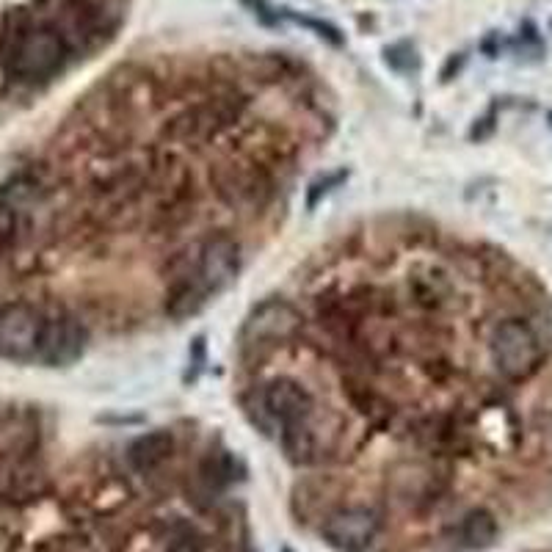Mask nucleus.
<instances>
[{"instance_id":"nucleus-8","label":"nucleus","mask_w":552,"mask_h":552,"mask_svg":"<svg viewBox=\"0 0 552 552\" xmlns=\"http://www.w3.org/2000/svg\"><path fill=\"white\" fill-rule=\"evenodd\" d=\"M381 519L370 508H345L326 519L323 539L340 552H362L379 536Z\"/></svg>"},{"instance_id":"nucleus-4","label":"nucleus","mask_w":552,"mask_h":552,"mask_svg":"<svg viewBox=\"0 0 552 552\" xmlns=\"http://www.w3.org/2000/svg\"><path fill=\"white\" fill-rule=\"evenodd\" d=\"M89 343V326L69 312H58L45 318L36 359L45 362L47 368H67L72 362H78Z\"/></svg>"},{"instance_id":"nucleus-1","label":"nucleus","mask_w":552,"mask_h":552,"mask_svg":"<svg viewBox=\"0 0 552 552\" xmlns=\"http://www.w3.org/2000/svg\"><path fill=\"white\" fill-rule=\"evenodd\" d=\"M67 39L50 25H14L0 42V58L6 69L23 81H45L56 75L67 58Z\"/></svg>"},{"instance_id":"nucleus-14","label":"nucleus","mask_w":552,"mask_h":552,"mask_svg":"<svg viewBox=\"0 0 552 552\" xmlns=\"http://www.w3.org/2000/svg\"><path fill=\"white\" fill-rule=\"evenodd\" d=\"M243 3H246V6H249V9L257 14V17H260L265 25H279V23H282V12H279V9H274V6H271L268 0H243Z\"/></svg>"},{"instance_id":"nucleus-10","label":"nucleus","mask_w":552,"mask_h":552,"mask_svg":"<svg viewBox=\"0 0 552 552\" xmlns=\"http://www.w3.org/2000/svg\"><path fill=\"white\" fill-rule=\"evenodd\" d=\"M459 539L464 550H486L497 541V519L486 508H472L459 525Z\"/></svg>"},{"instance_id":"nucleus-12","label":"nucleus","mask_w":552,"mask_h":552,"mask_svg":"<svg viewBox=\"0 0 552 552\" xmlns=\"http://www.w3.org/2000/svg\"><path fill=\"white\" fill-rule=\"evenodd\" d=\"M282 17H288V20H293V23L304 25V28H310V31H315V34L321 36V39L332 42L334 47L343 45V34H340V31H337L332 23H323V20H315V17H301V14L288 12V9L282 12Z\"/></svg>"},{"instance_id":"nucleus-9","label":"nucleus","mask_w":552,"mask_h":552,"mask_svg":"<svg viewBox=\"0 0 552 552\" xmlns=\"http://www.w3.org/2000/svg\"><path fill=\"white\" fill-rule=\"evenodd\" d=\"M174 439L169 431H150L127 448V461L136 472H152L172 456Z\"/></svg>"},{"instance_id":"nucleus-2","label":"nucleus","mask_w":552,"mask_h":552,"mask_svg":"<svg viewBox=\"0 0 552 552\" xmlns=\"http://www.w3.org/2000/svg\"><path fill=\"white\" fill-rule=\"evenodd\" d=\"M492 365L506 381L530 379L544 362V348L536 329L522 318H506L489 337Z\"/></svg>"},{"instance_id":"nucleus-3","label":"nucleus","mask_w":552,"mask_h":552,"mask_svg":"<svg viewBox=\"0 0 552 552\" xmlns=\"http://www.w3.org/2000/svg\"><path fill=\"white\" fill-rule=\"evenodd\" d=\"M260 409H263L260 428H265V431L279 428L282 431V428L310 423L318 414V403L301 381L282 376V379L265 384L260 392Z\"/></svg>"},{"instance_id":"nucleus-15","label":"nucleus","mask_w":552,"mask_h":552,"mask_svg":"<svg viewBox=\"0 0 552 552\" xmlns=\"http://www.w3.org/2000/svg\"><path fill=\"white\" fill-rule=\"evenodd\" d=\"M343 177H345L343 172H340V174H329V177H323V180H318V183H312L310 199H307V205H310V207L318 205V202H321V196L329 194V191H332V185L340 183Z\"/></svg>"},{"instance_id":"nucleus-16","label":"nucleus","mask_w":552,"mask_h":552,"mask_svg":"<svg viewBox=\"0 0 552 552\" xmlns=\"http://www.w3.org/2000/svg\"><path fill=\"white\" fill-rule=\"evenodd\" d=\"M166 552H202L199 541L194 536H177V539L166 547Z\"/></svg>"},{"instance_id":"nucleus-11","label":"nucleus","mask_w":552,"mask_h":552,"mask_svg":"<svg viewBox=\"0 0 552 552\" xmlns=\"http://www.w3.org/2000/svg\"><path fill=\"white\" fill-rule=\"evenodd\" d=\"M207 293L199 288V282L194 279H185V282H174L172 293L166 296V315L174 321H183L188 315L202 310Z\"/></svg>"},{"instance_id":"nucleus-7","label":"nucleus","mask_w":552,"mask_h":552,"mask_svg":"<svg viewBox=\"0 0 552 552\" xmlns=\"http://www.w3.org/2000/svg\"><path fill=\"white\" fill-rule=\"evenodd\" d=\"M296 329H299V312L293 310L288 301H263L260 307L249 312V318L243 323V343L249 348L276 345L293 337Z\"/></svg>"},{"instance_id":"nucleus-6","label":"nucleus","mask_w":552,"mask_h":552,"mask_svg":"<svg viewBox=\"0 0 552 552\" xmlns=\"http://www.w3.org/2000/svg\"><path fill=\"white\" fill-rule=\"evenodd\" d=\"M45 315L31 304H9L0 310V357L31 359L36 357L42 337Z\"/></svg>"},{"instance_id":"nucleus-13","label":"nucleus","mask_w":552,"mask_h":552,"mask_svg":"<svg viewBox=\"0 0 552 552\" xmlns=\"http://www.w3.org/2000/svg\"><path fill=\"white\" fill-rule=\"evenodd\" d=\"M384 56H387V64L392 69H398V72H412V69L420 67V58H417V53H414V47L409 42H398V45L387 47Z\"/></svg>"},{"instance_id":"nucleus-18","label":"nucleus","mask_w":552,"mask_h":552,"mask_svg":"<svg viewBox=\"0 0 552 552\" xmlns=\"http://www.w3.org/2000/svg\"><path fill=\"white\" fill-rule=\"evenodd\" d=\"M550 125H552V114H550Z\"/></svg>"},{"instance_id":"nucleus-17","label":"nucleus","mask_w":552,"mask_h":552,"mask_svg":"<svg viewBox=\"0 0 552 552\" xmlns=\"http://www.w3.org/2000/svg\"><path fill=\"white\" fill-rule=\"evenodd\" d=\"M461 64H464V56H461V53H459V56H453V58H450V61H448V67L442 69V78H445V81H450V75H453V72H459Z\"/></svg>"},{"instance_id":"nucleus-5","label":"nucleus","mask_w":552,"mask_h":552,"mask_svg":"<svg viewBox=\"0 0 552 552\" xmlns=\"http://www.w3.org/2000/svg\"><path fill=\"white\" fill-rule=\"evenodd\" d=\"M238 268L241 246L230 235H210L202 246H196V282L207 296L227 288Z\"/></svg>"}]
</instances>
